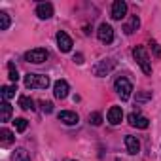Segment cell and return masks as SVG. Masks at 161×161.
<instances>
[{
	"label": "cell",
	"mask_w": 161,
	"mask_h": 161,
	"mask_svg": "<svg viewBox=\"0 0 161 161\" xmlns=\"http://www.w3.org/2000/svg\"><path fill=\"white\" fill-rule=\"evenodd\" d=\"M25 87L27 89H47L49 78L44 74H27L25 76Z\"/></svg>",
	"instance_id": "cell-1"
},
{
	"label": "cell",
	"mask_w": 161,
	"mask_h": 161,
	"mask_svg": "<svg viewBox=\"0 0 161 161\" xmlns=\"http://www.w3.org/2000/svg\"><path fill=\"white\" fill-rule=\"evenodd\" d=\"M114 89H116V93L119 95V99L121 101H127L129 97H131V93H133V84L129 82L127 78H118L116 82H114Z\"/></svg>",
	"instance_id": "cell-2"
},
{
	"label": "cell",
	"mask_w": 161,
	"mask_h": 161,
	"mask_svg": "<svg viewBox=\"0 0 161 161\" xmlns=\"http://www.w3.org/2000/svg\"><path fill=\"white\" fill-rule=\"evenodd\" d=\"M133 57L136 59V63L140 64V68H142L144 74H152V64H150L148 53H146V49H144L142 46H136V47L133 49Z\"/></svg>",
	"instance_id": "cell-3"
},
{
	"label": "cell",
	"mask_w": 161,
	"mask_h": 161,
	"mask_svg": "<svg viewBox=\"0 0 161 161\" xmlns=\"http://www.w3.org/2000/svg\"><path fill=\"white\" fill-rule=\"evenodd\" d=\"M46 59H47V51H46L44 47H34V49H31V51L25 53V61H27V63L40 64V63H44Z\"/></svg>",
	"instance_id": "cell-4"
},
{
	"label": "cell",
	"mask_w": 161,
	"mask_h": 161,
	"mask_svg": "<svg viewBox=\"0 0 161 161\" xmlns=\"http://www.w3.org/2000/svg\"><path fill=\"white\" fill-rule=\"evenodd\" d=\"M97 34H99V40H101L103 44H112V42H114V29H112L108 23H101Z\"/></svg>",
	"instance_id": "cell-5"
},
{
	"label": "cell",
	"mask_w": 161,
	"mask_h": 161,
	"mask_svg": "<svg viewBox=\"0 0 161 161\" xmlns=\"http://www.w3.org/2000/svg\"><path fill=\"white\" fill-rule=\"evenodd\" d=\"M127 15V4L123 0H116L112 4V19L114 21H121L123 17Z\"/></svg>",
	"instance_id": "cell-6"
},
{
	"label": "cell",
	"mask_w": 161,
	"mask_h": 161,
	"mask_svg": "<svg viewBox=\"0 0 161 161\" xmlns=\"http://www.w3.org/2000/svg\"><path fill=\"white\" fill-rule=\"evenodd\" d=\"M57 46H59V49H61L63 53H68V51L72 49V38H70L64 31H59V32H57Z\"/></svg>",
	"instance_id": "cell-7"
},
{
	"label": "cell",
	"mask_w": 161,
	"mask_h": 161,
	"mask_svg": "<svg viewBox=\"0 0 161 161\" xmlns=\"http://www.w3.org/2000/svg\"><path fill=\"white\" fill-rule=\"evenodd\" d=\"M114 66H116V63H114L112 59H103V61H99V64L93 68V74H95V76H106Z\"/></svg>",
	"instance_id": "cell-8"
},
{
	"label": "cell",
	"mask_w": 161,
	"mask_h": 161,
	"mask_svg": "<svg viewBox=\"0 0 161 161\" xmlns=\"http://www.w3.org/2000/svg\"><path fill=\"white\" fill-rule=\"evenodd\" d=\"M127 119H129V125H131V127H136V129H146V127L150 125V121H148V118H144V116H140L138 112H131Z\"/></svg>",
	"instance_id": "cell-9"
},
{
	"label": "cell",
	"mask_w": 161,
	"mask_h": 161,
	"mask_svg": "<svg viewBox=\"0 0 161 161\" xmlns=\"http://www.w3.org/2000/svg\"><path fill=\"white\" fill-rule=\"evenodd\" d=\"M59 121H63L64 125H76L78 121H80V116L76 114V112H70V110H63V112H59Z\"/></svg>",
	"instance_id": "cell-10"
},
{
	"label": "cell",
	"mask_w": 161,
	"mask_h": 161,
	"mask_svg": "<svg viewBox=\"0 0 161 161\" xmlns=\"http://www.w3.org/2000/svg\"><path fill=\"white\" fill-rule=\"evenodd\" d=\"M36 15H38L40 19H49V17L53 15V6H51L49 2H42V4H38V8H36Z\"/></svg>",
	"instance_id": "cell-11"
},
{
	"label": "cell",
	"mask_w": 161,
	"mask_h": 161,
	"mask_svg": "<svg viewBox=\"0 0 161 161\" xmlns=\"http://www.w3.org/2000/svg\"><path fill=\"white\" fill-rule=\"evenodd\" d=\"M53 93L57 99H64L68 95V84L64 82V80H57L55 86H53Z\"/></svg>",
	"instance_id": "cell-12"
},
{
	"label": "cell",
	"mask_w": 161,
	"mask_h": 161,
	"mask_svg": "<svg viewBox=\"0 0 161 161\" xmlns=\"http://www.w3.org/2000/svg\"><path fill=\"white\" fill-rule=\"evenodd\" d=\"M121 119H123V110L119 106H112L108 110V121L112 125H118V123H121Z\"/></svg>",
	"instance_id": "cell-13"
},
{
	"label": "cell",
	"mask_w": 161,
	"mask_h": 161,
	"mask_svg": "<svg viewBox=\"0 0 161 161\" xmlns=\"http://www.w3.org/2000/svg\"><path fill=\"white\" fill-rule=\"evenodd\" d=\"M125 146H127V152H129L131 155H135V153H138V152H140V142H138V138H136V136L127 135V136H125Z\"/></svg>",
	"instance_id": "cell-14"
},
{
	"label": "cell",
	"mask_w": 161,
	"mask_h": 161,
	"mask_svg": "<svg viewBox=\"0 0 161 161\" xmlns=\"http://www.w3.org/2000/svg\"><path fill=\"white\" fill-rule=\"evenodd\" d=\"M138 27H140V19H138V15H131L129 23H125L123 31H125V34H133L135 31H138Z\"/></svg>",
	"instance_id": "cell-15"
},
{
	"label": "cell",
	"mask_w": 161,
	"mask_h": 161,
	"mask_svg": "<svg viewBox=\"0 0 161 161\" xmlns=\"http://www.w3.org/2000/svg\"><path fill=\"white\" fill-rule=\"evenodd\" d=\"M12 106H10V103L8 101H2V104H0V121H10V118H12Z\"/></svg>",
	"instance_id": "cell-16"
},
{
	"label": "cell",
	"mask_w": 161,
	"mask_h": 161,
	"mask_svg": "<svg viewBox=\"0 0 161 161\" xmlns=\"http://www.w3.org/2000/svg\"><path fill=\"white\" fill-rule=\"evenodd\" d=\"M14 133L10 131V129H0V142H2L4 146H8V144H12L14 142Z\"/></svg>",
	"instance_id": "cell-17"
},
{
	"label": "cell",
	"mask_w": 161,
	"mask_h": 161,
	"mask_svg": "<svg viewBox=\"0 0 161 161\" xmlns=\"http://www.w3.org/2000/svg\"><path fill=\"white\" fill-rule=\"evenodd\" d=\"M19 106L23 108V110H34V101L32 99H29V97H25V95H21L19 97Z\"/></svg>",
	"instance_id": "cell-18"
},
{
	"label": "cell",
	"mask_w": 161,
	"mask_h": 161,
	"mask_svg": "<svg viewBox=\"0 0 161 161\" xmlns=\"http://www.w3.org/2000/svg\"><path fill=\"white\" fill-rule=\"evenodd\" d=\"M15 91H17V89H15L14 86H4V87H2V99H4V101L14 99V97H15Z\"/></svg>",
	"instance_id": "cell-19"
},
{
	"label": "cell",
	"mask_w": 161,
	"mask_h": 161,
	"mask_svg": "<svg viewBox=\"0 0 161 161\" xmlns=\"http://www.w3.org/2000/svg\"><path fill=\"white\" fill-rule=\"evenodd\" d=\"M14 125H15V129H17L19 133H23V131L29 127V121H27L25 118H15V119H14Z\"/></svg>",
	"instance_id": "cell-20"
},
{
	"label": "cell",
	"mask_w": 161,
	"mask_h": 161,
	"mask_svg": "<svg viewBox=\"0 0 161 161\" xmlns=\"http://www.w3.org/2000/svg\"><path fill=\"white\" fill-rule=\"evenodd\" d=\"M10 27V15L6 12H0V31H8Z\"/></svg>",
	"instance_id": "cell-21"
},
{
	"label": "cell",
	"mask_w": 161,
	"mask_h": 161,
	"mask_svg": "<svg viewBox=\"0 0 161 161\" xmlns=\"http://www.w3.org/2000/svg\"><path fill=\"white\" fill-rule=\"evenodd\" d=\"M8 72H10V80H12V82L14 84H17V80H19V74H17V68H15V64L14 63H8Z\"/></svg>",
	"instance_id": "cell-22"
},
{
	"label": "cell",
	"mask_w": 161,
	"mask_h": 161,
	"mask_svg": "<svg viewBox=\"0 0 161 161\" xmlns=\"http://www.w3.org/2000/svg\"><path fill=\"white\" fill-rule=\"evenodd\" d=\"M15 161H31V157H29L27 150H23V148L15 150Z\"/></svg>",
	"instance_id": "cell-23"
},
{
	"label": "cell",
	"mask_w": 161,
	"mask_h": 161,
	"mask_svg": "<svg viewBox=\"0 0 161 161\" xmlns=\"http://www.w3.org/2000/svg\"><path fill=\"white\" fill-rule=\"evenodd\" d=\"M89 121H91L93 125H101V123H103V114H101V112H93V114H89Z\"/></svg>",
	"instance_id": "cell-24"
},
{
	"label": "cell",
	"mask_w": 161,
	"mask_h": 161,
	"mask_svg": "<svg viewBox=\"0 0 161 161\" xmlns=\"http://www.w3.org/2000/svg\"><path fill=\"white\" fill-rule=\"evenodd\" d=\"M40 106H42L44 114H51V112H53V104H51L49 101H42V103H40Z\"/></svg>",
	"instance_id": "cell-25"
},
{
	"label": "cell",
	"mask_w": 161,
	"mask_h": 161,
	"mask_svg": "<svg viewBox=\"0 0 161 161\" xmlns=\"http://www.w3.org/2000/svg\"><path fill=\"white\" fill-rule=\"evenodd\" d=\"M150 46H152V49H153V53H155V57H161V47H159V46H157L155 42H152Z\"/></svg>",
	"instance_id": "cell-26"
},
{
	"label": "cell",
	"mask_w": 161,
	"mask_h": 161,
	"mask_svg": "<svg viewBox=\"0 0 161 161\" xmlns=\"http://www.w3.org/2000/svg\"><path fill=\"white\" fill-rule=\"evenodd\" d=\"M74 61H76L78 64H82V63H84V55H82V53H78V55H74Z\"/></svg>",
	"instance_id": "cell-27"
},
{
	"label": "cell",
	"mask_w": 161,
	"mask_h": 161,
	"mask_svg": "<svg viewBox=\"0 0 161 161\" xmlns=\"http://www.w3.org/2000/svg\"><path fill=\"white\" fill-rule=\"evenodd\" d=\"M118 161H119V159H118Z\"/></svg>",
	"instance_id": "cell-28"
}]
</instances>
